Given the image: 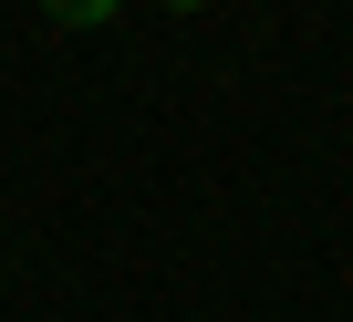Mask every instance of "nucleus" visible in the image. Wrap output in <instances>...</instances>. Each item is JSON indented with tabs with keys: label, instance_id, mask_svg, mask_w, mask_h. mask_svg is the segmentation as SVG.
<instances>
[{
	"label": "nucleus",
	"instance_id": "f257e3e1",
	"mask_svg": "<svg viewBox=\"0 0 353 322\" xmlns=\"http://www.w3.org/2000/svg\"><path fill=\"white\" fill-rule=\"evenodd\" d=\"M42 11H52L63 32H94V21H114V11H125V0H42Z\"/></svg>",
	"mask_w": 353,
	"mask_h": 322
},
{
	"label": "nucleus",
	"instance_id": "f03ea898",
	"mask_svg": "<svg viewBox=\"0 0 353 322\" xmlns=\"http://www.w3.org/2000/svg\"><path fill=\"white\" fill-rule=\"evenodd\" d=\"M166 11H208V0H166Z\"/></svg>",
	"mask_w": 353,
	"mask_h": 322
}]
</instances>
